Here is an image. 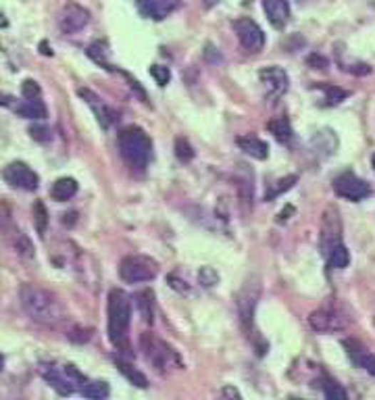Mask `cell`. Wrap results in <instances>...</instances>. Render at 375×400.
<instances>
[{
	"mask_svg": "<svg viewBox=\"0 0 375 400\" xmlns=\"http://www.w3.org/2000/svg\"><path fill=\"white\" fill-rule=\"evenodd\" d=\"M40 375L61 396H71L86 386L88 377L76 365H40Z\"/></svg>",
	"mask_w": 375,
	"mask_h": 400,
	"instance_id": "277c9868",
	"label": "cell"
},
{
	"mask_svg": "<svg viewBox=\"0 0 375 400\" xmlns=\"http://www.w3.org/2000/svg\"><path fill=\"white\" fill-rule=\"evenodd\" d=\"M349 263H350V252L344 244H338L336 248L329 250V255H327V265L332 267V269H346Z\"/></svg>",
	"mask_w": 375,
	"mask_h": 400,
	"instance_id": "f1b7e54d",
	"label": "cell"
},
{
	"mask_svg": "<svg viewBox=\"0 0 375 400\" xmlns=\"http://www.w3.org/2000/svg\"><path fill=\"white\" fill-rule=\"evenodd\" d=\"M263 11L269 24L275 29H284L290 21V2L288 0H263Z\"/></svg>",
	"mask_w": 375,
	"mask_h": 400,
	"instance_id": "e0dca14e",
	"label": "cell"
},
{
	"mask_svg": "<svg viewBox=\"0 0 375 400\" xmlns=\"http://www.w3.org/2000/svg\"><path fill=\"white\" fill-rule=\"evenodd\" d=\"M78 94H80V98L88 105V107L92 108V113L96 115V119H98V123L108 130L115 121H117V113L113 111V108L108 107L107 103L96 94V92H92L90 88H80L78 90Z\"/></svg>",
	"mask_w": 375,
	"mask_h": 400,
	"instance_id": "5bb4252c",
	"label": "cell"
},
{
	"mask_svg": "<svg viewBox=\"0 0 375 400\" xmlns=\"http://www.w3.org/2000/svg\"><path fill=\"white\" fill-rule=\"evenodd\" d=\"M267 130L273 133L282 144H290L292 138H294V132H292V125H290V119H288V117L271 119L267 123Z\"/></svg>",
	"mask_w": 375,
	"mask_h": 400,
	"instance_id": "7402d4cb",
	"label": "cell"
},
{
	"mask_svg": "<svg viewBox=\"0 0 375 400\" xmlns=\"http://www.w3.org/2000/svg\"><path fill=\"white\" fill-rule=\"evenodd\" d=\"M90 11L78 2H67L58 13V27L63 34H78L90 24Z\"/></svg>",
	"mask_w": 375,
	"mask_h": 400,
	"instance_id": "4fadbf2b",
	"label": "cell"
},
{
	"mask_svg": "<svg viewBox=\"0 0 375 400\" xmlns=\"http://www.w3.org/2000/svg\"><path fill=\"white\" fill-rule=\"evenodd\" d=\"M238 146H240V150H244L252 159L265 160L269 157L267 142H263L257 135H242V138H238Z\"/></svg>",
	"mask_w": 375,
	"mask_h": 400,
	"instance_id": "ffe728a7",
	"label": "cell"
},
{
	"mask_svg": "<svg viewBox=\"0 0 375 400\" xmlns=\"http://www.w3.org/2000/svg\"><path fill=\"white\" fill-rule=\"evenodd\" d=\"M13 111L26 119H46L48 117V108L44 105L42 96H21V101L13 105Z\"/></svg>",
	"mask_w": 375,
	"mask_h": 400,
	"instance_id": "ac0fdd59",
	"label": "cell"
},
{
	"mask_svg": "<svg viewBox=\"0 0 375 400\" xmlns=\"http://www.w3.org/2000/svg\"><path fill=\"white\" fill-rule=\"evenodd\" d=\"M119 275L125 284H142L153 282L159 275V263L146 255H130L121 261Z\"/></svg>",
	"mask_w": 375,
	"mask_h": 400,
	"instance_id": "8992f818",
	"label": "cell"
},
{
	"mask_svg": "<svg viewBox=\"0 0 375 400\" xmlns=\"http://www.w3.org/2000/svg\"><path fill=\"white\" fill-rule=\"evenodd\" d=\"M21 307L27 313V317L46 327H58L69 319L65 304L61 298L46 288H40L36 284H24L19 290Z\"/></svg>",
	"mask_w": 375,
	"mask_h": 400,
	"instance_id": "6da1fadb",
	"label": "cell"
},
{
	"mask_svg": "<svg viewBox=\"0 0 375 400\" xmlns=\"http://www.w3.org/2000/svg\"><path fill=\"white\" fill-rule=\"evenodd\" d=\"M309 325L315 329V332H322V334H329V332H340L349 325V317L336 307V304H327L322 307L317 311H313L309 315Z\"/></svg>",
	"mask_w": 375,
	"mask_h": 400,
	"instance_id": "30bf717a",
	"label": "cell"
},
{
	"mask_svg": "<svg viewBox=\"0 0 375 400\" xmlns=\"http://www.w3.org/2000/svg\"><path fill=\"white\" fill-rule=\"evenodd\" d=\"M11 244H13L15 252L21 255V257H26V259H31L34 252H36V250H34V244L29 242V238H27L21 230H15V232L11 234Z\"/></svg>",
	"mask_w": 375,
	"mask_h": 400,
	"instance_id": "83f0119b",
	"label": "cell"
},
{
	"mask_svg": "<svg viewBox=\"0 0 375 400\" xmlns=\"http://www.w3.org/2000/svg\"><path fill=\"white\" fill-rule=\"evenodd\" d=\"M296 182H298V178H296V175H286V178L277 180V182L271 186V190H269L267 194H265V200H275V198H279L284 192L292 190Z\"/></svg>",
	"mask_w": 375,
	"mask_h": 400,
	"instance_id": "4dcf8cb0",
	"label": "cell"
},
{
	"mask_svg": "<svg viewBox=\"0 0 375 400\" xmlns=\"http://www.w3.org/2000/svg\"><path fill=\"white\" fill-rule=\"evenodd\" d=\"M140 347L144 350V357L155 365L157 371L161 374H167L171 369H180L182 367V359L180 354L169 347L165 340H161L159 336L146 332L140 336Z\"/></svg>",
	"mask_w": 375,
	"mask_h": 400,
	"instance_id": "5b68a950",
	"label": "cell"
},
{
	"mask_svg": "<svg viewBox=\"0 0 375 400\" xmlns=\"http://www.w3.org/2000/svg\"><path fill=\"white\" fill-rule=\"evenodd\" d=\"M117 148L123 160L134 169H146L153 159V140L138 125H128L117 133Z\"/></svg>",
	"mask_w": 375,
	"mask_h": 400,
	"instance_id": "3957f363",
	"label": "cell"
},
{
	"mask_svg": "<svg viewBox=\"0 0 375 400\" xmlns=\"http://www.w3.org/2000/svg\"><path fill=\"white\" fill-rule=\"evenodd\" d=\"M261 298V280L259 277H250L242 290L236 296V304H238V315H240L242 325L246 332H252V323H255V311Z\"/></svg>",
	"mask_w": 375,
	"mask_h": 400,
	"instance_id": "52a82bcc",
	"label": "cell"
},
{
	"mask_svg": "<svg viewBox=\"0 0 375 400\" xmlns=\"http://www.w3.org/2000/svg\"><path fill=\"white\" fill-rule=\"evenodd\" d=\"M259 80L261 83H265V88L269 90V94L273 98H279L288 92L290 88V76L286 73V69L277 67V65H271L259 71Z\"/></svg>",
	"mask_w": 375,
	"mask_h": 400,
	"instance_id": "2e32d148",
	"label": "cell"
},
{
	"mask_svg": "<svg viewBox=\"0 0 375 400\" xmlns=\"http://www.w3.org/2000/svg\"><path fill=\"white\" fill-rule=\"evenodd\" d=\"M40 48H42V54H53V51H48L46 42H42V44H40Z\"/></svg>",
	"mask_w": 375,
	"mask_h": 400,
	"instance_id": "ab89813d",
	"label": "cell"
},
{
	"mask_svg": "<svg viewBox=\"0 0 375 400\" xmlns=\"http://www.w3.org/2000/svg\"><path fill=\"white\" fill-rule=\"evenodd\" d=\"M309 65H313V69H325L327 67V58H323L322 54H311L309 56Z\"/></svg>",
	"mask_w": 375,
	"mask_h": 400,
	"instance_id": "8d00e7d4",
	"label": "cell"
},
{
	"mask_svg": "<svg viewBox=\"0 0 375 400\" xmlns=\"http://www.w3.org/2000/svg\"><path fill=\"white\" fill-rule=\"evenodd\" d=\"M115 365H117V369H119L121 374L128 377L130 384H134L135 388H148V379H146V375L142 374V371H138V369L132 367L130 363H125L123 359H115Z\"/></svg>",
	"mask_w": 375,
	"mask_h": 400,
	"instance_id": "4316f807",
	"label": "cell"
},
{
	"mask_svg": "<svg viewBox=\"0 0 375 400\" xmlns=\"http://www.w3.org/2000/svg\"><path fill=\"white\" fill-rule=\"evenodd\" d=\"M374 169H375V155H374Z\"/></svg>",
	"mask_w": 375,
	"mask_h": 400,
	"instance_id": "60d3db41",
	"label": "cell"
},
{
	"mask_svg": "<svg viewBox=\"0 0 375 400\" xmlns=\"http://www.w3.org/2000/svg\"><path fill=\"white\" fill-rule=\"evenodd\" d=\"M232 27H234V31H236V36H238V42H240L242 48H244L246 53L259 54L265 48V42H267L265 31H263V27L259 26L255 19H250V17H240V19H236V21L232 24Z\"/></svg>",
	"mask_w": 375,
	"mask_h": 400,
	"instance_id": "ba28073f",
	"label": "cell"
},
{
	"mask_svg": "<svg viewBox=\"0 0 375 400\" xmlns=\"http://www.w3.org/2000/svg\"><path fill=\"white\" fill-rule=\"evenodd\" d=\"M135 307L146 323H153L155 319V294L150 290H142L135 294Z\"/></svg>",
	"mask_w": 375,
	"mask_h": 400,
	"instance_id": "484cf974",
	"label": "cell"
},
{
	"mask_svg": "<svg viewBox=\"0 0 375 400\" xmlns=\"http://www.w3.org/2000/svg\"><path fill=\"white\" fill-rule=\"evenodd\" d=\"M107 315H108V340L113 348L125 357H132V342H130V323H132V300L130 296L113 288L108 292L107 302Z\"/></svg>",
	"mask_w": 375,
	"mask_h": 400,
	"instance_id": "7a4b0ae2",
	"label": "cell"
},
{
	"mask_svg": "<svg viewBox=\"0 0 375 400\" xmlns=\"http://www.w3.org/2000/svg\"><path fill=\"white\" fill-rule=\"evenodd\" d=\"M323 394H325V400H349L346 390L327 374H323Z\"/></svg>",
	"mask_w": 375,
	"mask_h": 400,
	"instance_id": "f546056e",
	"label": "cell"
},
{
	"mask_svg": "<svg viewBox=\"0 0 375 400\" xmlns=\"http://www.w3.org/2000/svg\"><path fill=\"white\" fill-rule=\"evenodd\" d=\"M202 2H205L207 9H213V6H217V4H221V0H202Z\"/></svg>",
	"mask_w": 375,
	"mask_h": 400,
	"instance_id": "f35d334b",
	"label": "cell"
},
{
	"mask_svg": "<svg viewBox=\"0 0 375 400\" xmlns=\"http://www.w3.org/2000/svg\"><path fill=\"white\" fill-rule=\"evenodd\" d=\"M80 394L88 400H107L108 394H111V388H108L107 381H103V379H94V381L88 379L86 386L80 390Z\"/></svg>",
	"mask_w": 375,
	"mask_h": 400,
	"instance_id": "d4e9b609",
	"label": "cell"
},
{
	"mask_svg": "<svg viewBox=\"0 0 375 400\" xmlns=\"http://www.w3.org/2000/svg\"><path fill=\"white\" fill-rule=\"evenodd\" d=\"M315 88L317 90H322L323 92V101H325V105L327 107H332V105H340L342 101H346L350 96L349 90H342L340 86H334V83H315Z\"/></svg>",
	"mask_w": 375,
	"mask_h": 400,
	"instance_id": "cb8c5ba5",
	"label": "cell"
},
{
	"mask_svg": "<svg viewBox=\"0 0 375 400\" xmlns=\"http://www.w3.org/2000/svg\"><path fill=\"white\" fill-rule=\"evenodd\" d=\"M29 133H31V138L38 140V142H48V140H51V130H46V128H31Z\"/></svg>",
	"mask_w": 375,
	"mask_h": 400,
	"instance_id": "d590c367",
	"label": "cell"
},
{
	"mask_svg": "<svg viewBox=\"0 0 375 400\" xmlns=\"http://www.w3.org/2000/svg\"><path fill=\"white\" fill-rule=\"evenodd\" d=\"M221 394H223V400H242L240 392L234 386H225Z\"/></svg>",
	"mask_w": 375,
	"mask_h": 400,
	"instance_id": "74e56055",
	"label": "cell"
},
{
	"mask_svg": "<svg viewBox=\"0 0 375 400\" xmlns=\"http://www.w3.org/2000/svg\"><path fill=\"white\" fill-rule=\"evenodd\" d=\"M198 282L205 286V288H213L215 284L219 282V275L213 267H200L198 269Z\"/></svg>",
	"mask_w": 375,
	"mask_h": 400,
	"instance_id": "836d02e7",
	"label": "cell"
},
{
	"mask_svg": "<svg viewBox=\"0 0 375 400\" xmlns=\"http://www.w3.org/2000/svg\"><path fill=\"white\" fill-rule=\"evenodd\" d=\"M334 192L344 198V200H350V202H361L365 200L367 196H371V186L361 180L356 173L352 171H344L340 173L336 180H334Z\"/></svg>",
	"mask_w": 375,
	"mask_h": 400,
	"instance_id": "9c48e42d",
	"label": "cell"
},
{
	"mask_svg": "<svg viewBox=\"0 0 375 400\" xmlns=\"http://www.w3.org/2000/svg\"><path fill=\"white\" fill-rule=\"evenodd\" d=\"M180 0H135V6L142 17L150 21H163L180 9Z\"/></svg>",
	"mask_w": 375,
	"mask_h": 400,
	"instance_id": "9a60e30c",
	"label": "cell"
},
{
	"mask_svg": "<svg viewBox=\"0 0 375 400\" xmlns=\"http://www.w3.org/2000/svg\"><path fill=\"white\" fill-rule=\"evenodd\" d=\"M31 211H34V221H36V230H38V234L44 236V234H46V225H48V213H46L44 202H42V200H36Z\"/></svg>",
	"mask_w": 375,
	"mask_h": 400,
	"instance_id": "1f68e13d",
	"label": "cell"
},
{
	"mask_svg": "<svg viewBox=\"0 0 375 400\" xmlns=\"http://www.w3.org/2000/svg\"><path fill=\"white\" fill-rule=\"evenodd\" d=\"M78 194V182L73 178H61L51 186V198L56 202L71 200Z\"/></svg>",
	"mask_w": 375,
	"mask_h": 400,
	"instance_id": "44dd1931",
	"label": "cell"
},
{
	"mask_svg": "<svg viewBox=\"0 0 375 400\" xmlns=\"http://www.w3.org/2000/svg\"><path fill=\"white\" fill-rule=\"evenodd\" d=\"M88 56L96 63V65H101L103 69H107V71H115V67L108 63V42L107 40H96V42H92L90 46H88Z\"/></svg>",
	"mask_w": 375,
	"mask_h": 400,
	"instance_id": "603a6c76",
	"label": "cell"
},
{
	"mask_svg": "<svg viewBox=\"0 0 375 400\" xmlns=\"http://www.w3.org/2000/svg\"><path fill=\"white\" fill-rule=\"evenodd\" d=\"M338 244H342V219L336 207H327L323 211L322 219V248L325 257L329 255L332 248H336Z\"/></svg>",
	"mask_w": 375,
	"mask_h": 400,
	"instance_id": "7c38bea8",
	"label": "cell"
},
{
	"mask_svg": "<svg viewBox=\"0 0 375 400\" xmlns=\"http://www.w3.org/2000/svg\"><path fill=\"white\" fill-rule=\"evenodd\" d=\"M342 344H344L346 352H349L350 361H352L356 367L365 369L367 374H371L375 377V354L374 352H369L367 348H363L361 344H359V342H354V340H344Z\"/></svg>",
	"mask_w": 375,
	"mask_h": 400,
	"instance_id": "d6986e66",
	"label": "cell"
},
{
	"mask_svg": "<svg viewBox=\"0 0 375 400\" xmlns=\"http://www.w3.org/2000/svg\"><path fill=\"white\" fill-rule=\"evenodd\" d=\"M175 157L182 163H190L194 159V150H192V146L188 144V140H184V138L175 140Z\"/></svg>",
	"mask_w": 375,
	"mask_h": 400,
	"instance_id": "d6a6232c",
	"label": "cell"
},
{
	"mask_svg": "<svg viewBox=\"0 0 375 400\" xmlns=\"http://www.w3.org/2000/svg\"><path fill=\"white\" fill-rule=\"evenodd\" d=\"M148 71H150V76L155 78V81H157L159 86H167L169 80H171V71H169V67H163V65H153Z\"/></svg>",
	"mask_w": 375,
	"mask_h": 400,
	"instance_id": "e575fe53",
	"label": "cell"
},
{
	"mask_svg": "<svg viewBox=\"0 0 375 400\" xmlns=\"http://www.w3.org/2000/svg\"><path fill=\"white\" fill-rule=\"evenodd\" d=\"M2 180L13 188H19V190H26V192H34L40 186V178L38 173L26 165L21 160H15V163H9L2 171Z\"/></svg>",
	"mask_w": 375,
	"mask_h": 400,
	"instance_id": "8fae6325",
	"label": "cell"
}]
</instances>
